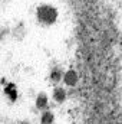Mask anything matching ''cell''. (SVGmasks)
I'll use <instances>...</instances> for the list:
<instances>
[{
	"label": "cell",
	"mask_w": 122,
	"mask_h": 124,
	"mask_svg": "<svg viewBox=\"0 0 122 124\" xmlns=\"http://www.w3.org/2000/svg\"><path fill=\"white\" fill-rule=\"evenodd\" d=\"M37 17H39L40 22L49 25V23H53V22L56 20L58 13H56V10H55L53 7H50V6H42V7L37 9Z\"/></svg>",
	"instance_id": "1"
},
{
	"label": "cell",
	"mask_w": 122,
	"mask_h": 124,
	"mask_svg": "<svg viewBox=\"0 0 122 124\" xmlns=\"http://www.w3.org/2000/svg\"><path fill=\"white\" fill-rule=\"evenodd\" d=\"M76 81H78V75H76V72H73V71L66 72V75H65V82H66L68 85H75Z\"/></svg>",
	"instance_id": "2"
},
{
	"label": "cell",
	"mask_w": 122,
	"mask_h": 124,
	"mask_svg": "<svg viewBox=\"0 0 122 124\" xmlns=\"http://www.w3.org/2000/svg\"><path fill=\"white\" fill-rule=\"evenodd\" d=\"M65 90H62V88H56L55 90V93H53V97H55V100L56 101H63L65 100Z\"/></svg>",
	"instance_id": "3"
},
{
	"label": "cell",
	"mask_w": 122,
	"mask_h": 124,
	"mask_svg": "<svg viewBox=\"0 0 122 124\" xmlns=\"http://www.w3.org/2000/svg\"><path fill=\"white\" fill-rule=\"evenodd\" d=\"M36 104H37V107H39V108H45V107H46V104H47V98H46V95L40 94V95L37 97Z\"/></svg>",
	"instance_id": "4"
},
{
	"label": "cell",
	"mask_w": 122,
	"mask_h": 124,
	"mask_svg": "<svg viewBox=\"0 0 122 124\" xmlns=\"http://www.w3.org/2000/svg\"><path fill=\"white\" fill-rule=\"evenodd\" d=\"M52 121H53L52 113H45L43 117H42V124H52Z\"/></svg>",
	"instance_id": "5"
},
{
	"label": "cell",
	"mask_w": 122,
	"mask_h": 124,
	"mask_svg": "<svg viewBox=\"0 0 122 124\" xmlns=\"http://www.w3.org/2000/svg\"><path fill=\"white\" fill-rule=\"evenodd\" d=\"M61 77H62V72L59 69H55V71L52 72V79H53V81H56V82L61 81Z\"/></svg>",
	"instance_id": "6"
},
{
	"label": "cell",
	"mask_w": 122,
	"mask_h": 124,
	"mask_svg": "<svg viewBox=\"0 0 122 124\" xmlns=\"http://www.w3.org/2000/svg\"><path fill=\"white\" fill-rule=\"evenodd\" d=\"M6 94H9L12 100H14V98H16V91L13 90V85H9V87L6 88Z\"/></svg>",
	"instance_id": "7"
}]
</instances>
